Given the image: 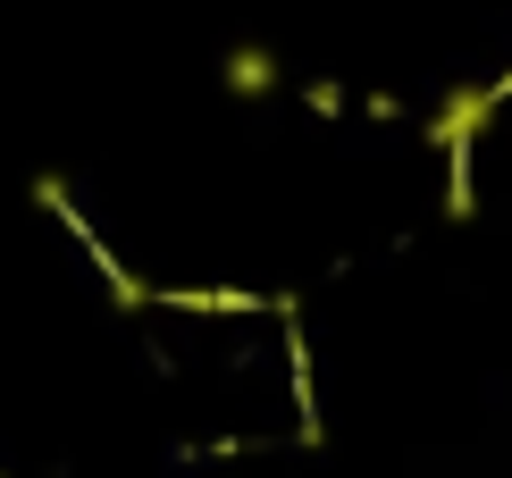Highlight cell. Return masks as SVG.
Segmentation results:
<instances>
[{"label": "cell", "instance_id": "obj_1", "mask_svg": "<svg viewBox=\"0 0 512 478\" xmlns=\"http://www.w3.org/2000/svg\"><path fill=\"white\" fill-rule=\"evenodd\" d=\"M487 110H496V84H462V93H445V110L429 118V135L445 143V151H462L487 126Z\"/></svg>", "mask_w": 512, "mask_h": 478}, {"label": "cell", "instance_id": "obj_2", "mask_svg": "<svg viewBox=\"0 0 512 478\" xmlns=\"http://www.w3.org/2000/svg\"><path fill=\"white\" fill-rule=\"evenodd\" d=\"M227 76H236V93H261V84H269L277 68H269L261 51H236V59H227Z\"/></svg>", "mask_w": 512, "mask_h": 478}]
</instances>
